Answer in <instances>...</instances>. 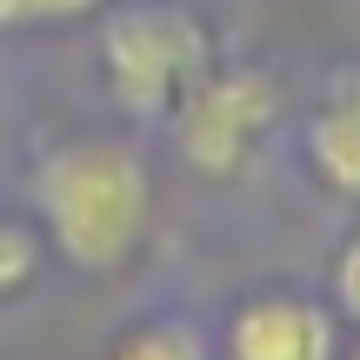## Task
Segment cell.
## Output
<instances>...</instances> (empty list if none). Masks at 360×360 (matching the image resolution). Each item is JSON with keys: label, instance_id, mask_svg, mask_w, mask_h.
<instances>
[{"label": "cell", "instance_id": "obj_1", "mask_svg": "<svg viewBox=\"0 0 360 360\" xmlns=\"http://www.w3.org/2000/svg\"><path fill=\"white\" fill-rule=\"evenodd\" d=\"M40 240L80 274H120L154 233V174L120 134H74L34 174Z\"/></svg>", "mask_w": 360, "mask_h": 360}, {"label": "cell", "instance_id": "obj_2", "mask_svg": "<svg viewBox=\"0 0 360 360\" xmlns=\"http://www.w3.org/2000/svg\"><path fill=\"white\" fill-rule=\"evenodd\" d=\"M214 67V27L187 0H120L101 27V74L120 114L167 120Z\"/></svg>", "mask_w": 360, "mask_h": 360}, {"label": "cell", "instance_id": "obj_3", "mask_svg": "<svg viewBox=\"0 0 360 360\" xmlns=\"http://www.w3.org/2000/svg\"><path fill=\"white\" fill-rule=\"evenodd\" d=\"M287 94L281 74L260 60H214L200 80L187 87V101L174 107V147L193 174L207 180H233L247 160L260 154V141L274 134Z\"/></svg>", "mask_w": 360, "mask_h": 360}, {"label": "cell", "instance_id": "obj_4", "mask_svg": "<svg viewBox=\"0 0 360 360\" xmlns=\"http://www.w3.org/2000/svg\"><path fill=\"white\" fill-rule=\"evenodd\" d=\"M227 360H340V314L300 287H260L227 314Z\"/></svg>", "mask_w": 360, "mask_h": 360}, {"label": "cell", "instance_id": "obj_5", "mask_svg": "<svg viewBox=\"0 0 360 360\" xmlns=\"http://www.w3.org/2000/svg\"><path fill=\"white\" fill-rule=\"evenodd\" d=\"M307 167L327 193L360 200V74H334L307 120Z\"/></svg>", "mask_w": 360, "mask_h": 360}, {"label": "cell", "instance_id": "obj_6", "mask_svg": "<svg viewBox=\"0 0 360 360\" xmlns=\"http://www.w3.org/2000/svg\"><path fill=\"white\" fill-rule=\"evenodd\" d=\"M107 360H214L207 347V334L193 321H180V314H147V321L120 327Z\"/></svg>", "mask_w": 360, "mask_h": 360}, {"label": "cell", "instance_id": "obj_7", "mask_svg": "<svg viewBox=\"0 0 360 360\" xmlns=\"http://www.w3.org/2000/svg\"><path fill=\"white\" fill-rule=\"evenodd\" d=\"M40 267H47V240H40V227L20 220V214H0V300L27 294V287L40 281Z\"/></svg>", "mask_w": 360, "mask_h": 360}, {"label": "cell", "instance_id": "obj_8", "mask_svg": "<svg viewBox=\"0 0 360 360\" xmlns=\"http://www.w3.org/2000/svg\"><path fill=\"white\" fill-rule=\"evenodd\" d=\"M107 0H0V27H60V20H87Z\"/></svg>", "mask_w": 360, "mask_h": 360}, {"label": "cell", "instance_id": "obj_9", "mask_svg": "<svg viewBox=\"0 0 360 360\" xmlns=\"http://www.w3.org/2000/svg\"><path fill=\"white\" fill-rule=\"evenodd\" d=\"M334 314L360 327V220L347 227V240L334 254Z\"/></svg>", "mask_w": 360, "mask_h": 360}]
</instances>
